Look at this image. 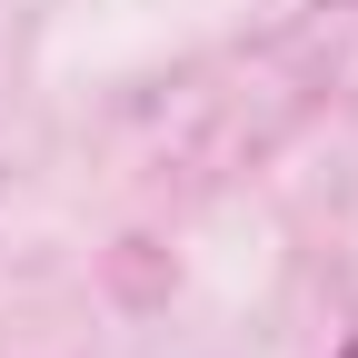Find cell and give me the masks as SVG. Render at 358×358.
I'll return each instance as SVG.
<instances>
[{
    "label": "cell",
    "instance_id": "cell-1",
    "mask_svg": "<svg viewBox=\"0 0 358 358\" xmlns=\"http://www.w3.org/2000/svg\"><path fill=\"white\" fill-rule=\"evenodd\" d=\"M338 358H358V338H348V348H338Z\"/></svg>",
    "mask_w": 358,
    "mask_h": 358
}]
</instances>
